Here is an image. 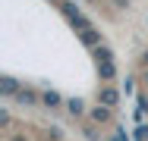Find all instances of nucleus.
<instances>
[{
	"label": "nucleus",
	"mask_w": 148,
	"mask_h": 141,
	"mask_svg": "<svg viewBox=\"0 0 148 141\" xmlns=\"http://www.w3.org/2000/svg\"><path fill=\"white\" fill-rule=\"evenodd\" d=\"M107 141H129V135H126L123 129H114V135H110Z\"/></svg>",
	"instance_id": "18"
},
{
	"label": "nucleus",
	"mask_w": 148,
	"mask_h": 141,
	"mask_svg": "<svg viewBox=\"0 0 148 141\" xmlns=\"http://www.w3.org/2000/svg\"><path fill=\"white\" fill-rule=\"evenodd\" d=\"M0 129H3L6 135H10V129H13V116H10V113H6V110L0 113Z\"/></svg>",
	"instance_id": "12"
},
{
	"label": "nucleus",
	"mask_w": 148,
	"mask_h": 141,
	"mask_svg": "<svg viewBox=\"0 0 148 141\" xmlns=\"http://www.w3.org/2000/svg\"><path fill=\"white\" fill-rule=\"evenodd\" d=\"M145 82H148V69H145Z\"/></svg>",
	"instance_id": "21"
},
{
	"label": "nucleus",
	"mask_w": 148,
	"mask_h": 141,
	"mask_svg": "<svg viewBox=\"0 0 148 141\" xmlns=\"http://www.w3.org/2000/svg\"><path fill=\"white\" fill-rule=\"evenodd\" d=\"M95 100H98V104H104V107H114V110H117V107H120V91L114 88V85L104 82L98 91H95Z\"/></svg>",
	"instance_id": "1"
},
{
	"label": "nucleus",
	"mask_w": 148,
	"mask_h": 141,
	"mask_svg": "<svg viewBox=\"0 0 148 141\" xmlns=\"http://www.w3.org/2000/svg\"><path fill=\"white\" fill-rule=\"evenodd\" d=\"M41 107L44 110H60V107H66V100L60 97V91L47 88V91H41Z\"/></svg>",
	"instance_id": "5"
},
{
	"label": "nucleus",
	"mask_w": 148,
	"mask_h": 141,
	"mask_svg": "<svg viewBox=\"0 0 148 141\" xmlns=\"http://www.w3.org/2000/svg\"><path fill=\"white\" fill-rule=\"evenodd\" d=\"M85 3H98V0H85Z\"/></svg>",
	"instance_id": "20"
},
{
	"label": "nucleus",
	"mask_w": 148,
	"mask_h": 141,
	"mask_svg": "<svg viewBox=\"0 0 148 141\" xmlns=\"http://www.w3.org/2000/svg\"><path fill=\"white\" fill-rule=\"evenodd\" d=\"M88 122H95V125H110L114 122V107H104V104H95L88 110Z\"/></svg>",
	"instance_id": "2"
},
{
	"label": "nucleus",
	"mask_w": 148,
	"mask_h": 141,
	"mask_svg": "<svg viewBox=\"0 0 148 141\" xmlns=\"http://www.w3.org/2000/svg\"><path fill=\"white\" fill-rule=\"evenodd\" d=\"M110 6H114L117 13H126V9L132 6V0H110Z\"/></svg>",
	"instance_id": "15"
},
{
	"label": "nucleus",
	"mask_w": 148,
	"mask_h": 141,
	"mask_svg": "<svg viewBox=\"0 0 148 141\" xmlns=\"http://www.w3.org/2000/svg\"><path fill=\"white\" fill-rule=\"evenodd\" d=\"M79 41H82V47L95 50L98 44H104V35H101L98 28H85V31H79Z\"/></svg>",
	"instance_id": "6"
},
{
	"label": "nucleus",
	"mask_w": 148,
	"mask_h": 141,
	"mask_svg": "<svg viewBox=\"0 0 148 141\" xmlns=\"http://www.w3.org/2000/svg\"><path fill=\"white\" fill-rule=\"evenodd\" d=\"M19 107H41V91H35V88H29V85H22V91L13 97Z\"/></svg>",
	"instance_id": "3"
},
{
	"label": "nucleus",
	"mask_w": 148,
	"mask_h": 141,
	"mask_svg": "<svg viewBox=\"0 0 148 141\" xmlns=\"http://www.w3.org/2000/svg\"><path fill=\"white\" fill-rule=\"evenodd\" d=\"M142 66H145V69H148V50H145V54H142Z\"/></svg>",
	"instance_id": "19"
},
{
	"label": "nucleus",
	"mask_w": 148,
	"mask_h": 141,
	"mask_svg": "<svg viewBox=\"0 0 148 141\" xmlns=\"http://www.w3.org/2000/svg\"><path fill=\"white\" fill-rule=\"evenodd\" d=\"M139 119H142V116H148V94H139Z\"/></svg>",
	"instance_id": "14"
},
{
	"label": "nucleus",
	"mask_w": 148,
	"mask_h": 141,
	"mask_svg": "<svg viewBox=\"0 0 148 141\" xmlns=\"http://www.w3.org/2000/svg\"><path fill=\"white\" fill-rule=\"evenodd\" d=\"M63 110L69 113L73 119H82V116H88V110H85V100L82 97H66V107Z\"/></svg>",
	"instance_id": "8"
},
{
	"label": "nucleus",
	"mask_w": 148,
	"mask_h": 141,
	"mask_svg": "<svg viewBox=\"0 0 148 141\" xmlns=\"http://www.w3.org/2000/svg\"><path fill=\"white\" fill-rule=\"evenodd\" d=\"M91 56H95V60H117V56H114V50H110L107 44H98V47L91 50Z\"/></svg>",
	"instance_id": "11"
},
{
	"label": "nucleus",
	"mask_w": 148,
	"mask_h": 141,
	"mask_svg": "<svg viewBox=\"0 0 148 141\" xmlns=\"http://www.w3.org/2000/svg\"><path fill=\"white\" fill-rule=\"evenodd\" d=\"M69 25H73L76 35H79V31H85V28H95V25H91V19H88V16H82V13H79V16H73V19H69Z\"/></svg>",
	"instance_id": "9"
},
{
	"label": "nucleus",
	"mask_w": 148,
	"mask_h": 141,
	"mask_svg": "<svg viewBox=\"0 0 148 141\" xmlns=\"http://www.w3.org/2000/svg\"><path fill=\"white\" fill-rule=\"evenodd\" d=\"M123 91H126V97L136 91V79H132V75H126V82H123Z\"/></svg>",
	"instance_id": "16"
},
{
	"label": "nucleus",
	"mask_w": 148,
	"mask_h": 141,
	"mask_svg": "<svg viewBox=\"0 0 148 141\" xmlns=\"http://www.w3.org/2000/svg\"><path fill=\"white\" fill-rule=\"evenodd\" d=\"M22 91V82L19 79H13V75H0V94L3 97H16Z\"/></svg>",
	"instance_id": "7"
},
{
	"label": "nucleus",
	"mask_w": 148,
	"mask_h": 141,
	"mask_svg": "<svg viewBox=\"0 0 148 141\" xmlns=\"http://www.w3.org/2000/svg\"><path fill=\"white\" fill-rule=\"evenodd\" d=\"M82 135H85V141H101V125H95V122L82 125Z\"/></svg>",
	"instance_id": "10"
},
{
	"label": "nucleus",
	"mask_w": 148,
	"mask_h": 141,
	"mask_svg": "<svg viewBox=\"0 0 148 141\" xmlns=\"http://www.w3.org/2000/svg\"><path fill=\"white\" fill-rule=\"evenodd\" d=\"M47 141H63V129L60 125H51L47 129Z\"/></svg>",
	"instance_id": "13"
},
{
	"label": "nucleus",
	"mask_w": 148,
	"mask_h": 141,
	"mask_svg": "<svg viewBox=\"0 0 148 141\" xmlns=\"http://www.w3.org/2000/svg\"><path fill=\"white\" fill-rule=\"evenodd\" d=\"M95 69H98L101 82H114L117 79V60H95Z\"/></svg>",
	"instance_id": "4"
},
{
	"label": "nucleus",
	"mask_w": 148,
	"mask_h": 141,
	"mask_svg": "<svg viewBox=\"0 0 148 141\" xmlns=\"http://www.w3.org/2000/svg\"><path fill=\"white\" fill-rule=\"evenodd\" d=\"M6 141H32V138L25 135V132H10V135H6Z\"/></svg>",
	"instance_id": "17"
}]
</instances>
